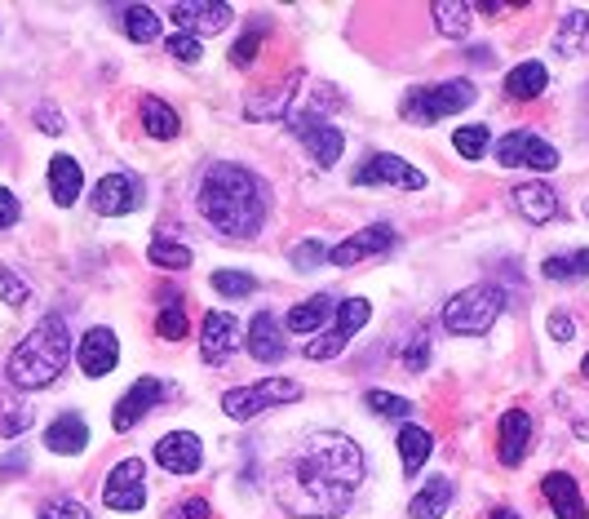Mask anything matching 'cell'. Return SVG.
Returning a JSON list of instances; mask_svg holds the SVG:
<instances>
[{"instance_id":"6da1fadb","label":"cell","mask_w":589,"mask_h":519,"mask_svg":"<svg viewBox=\"0 0 589 519\" xmlns=\"http://www.w3.org/2000/svg\"><path fill=\"white\" fill-rule=\"evenodd\" d=\"M363 485V453L337 431H315L289 462H280L276 498L297 519L341 516Z\"/></svg>"},{"instance_id":"7a4b0ae2","label":"cell","mask_w":589,"mask_h":519,"mask_svg":"<svg viewBox=\"0 0 589 519\" xmlns=\"http://www.w3.org/2000/svg\"><path fill=\"white\" fill-rule=\"evenodd\" d=\"M196 204L204 213L209 227H218L222 236L231 240H253L262 227H267V213H271V187L244 169V164H231V160H213L200 178V191H196Z\"/></svg>"},{"instance_id":"3957f363","label":"cell","mask_w":589,"mask_h":519,"mask_svg":"<svg viewBox=\"0 0 589 519\" xmlns=\"http://www.w3.org/2000/svg\"><path fill=\"white\" fill-rule=\"evenodd\" d=\"M67 360H71V333H67V320L53 311L13 347L9 365H4V378L18 391H44L62 378Z\"/></svg>"},{"instance_id":"277c9868","label":"cell","mask_w":589,"mask_h":519,"mask_svg":"<svg viewBox=\"0 0 589 519\" xmlns=\"http://www.w3.org/2000/svg\"><path fill=\"white\" fill-rule=\"evenodd\" d=\"M501 311H506V293L497 285H470V289H461V293L448 298L443 329L457 333V338H483L497 325Z\"/></svg>"},{"instance_id":"5b68a950","label":"cell","mask_w":589,"mask_h":519,"mask_svg":"<svg viewBox=\"0 0 589 519\" xmlns=\"http://www.w3.org/2000/svg\"><path fill=\"white\" fill-rule=\"evenodd\" d=\"M475 102V80L457 76V80H443V84H426V89H412L403 98V120L412 124H439L443 116H457Z\"/></svg>"},{"instance_id":"8992f818","label":"cell","mask_w":589,"mask_h":519,"mask_svg":"<svg viewBox=\"0 0 589 519\" xmlns=\"http://www.w3.org/2000/svg\"><path fill=\"white\" fill-rule=\"evenodd\" d=\"M301 400V382H289V378H262L253 387H236L222 396V413L231 422H253L258 413L276 409V405H293Z\"/></svg>"},{"instance_id":"52a82bcc","label":"cell","mask_w":589,"mask_h":519,"mask_svg":"<svg viewBox=\"0 0 589 519\" xmlns=\"http://www.w3.org/2000/svg\"><path fill=\"white\" fill-rule=\"evenodd\" d=\"M497 160H501L506 169H537V173H550V169L559 164V151H555L541 133L515 129V133H506V138L497 142Z\"/></svg>"},{"instance_id":"ba28073f","label":"cell","mask_w":589,"mask_h":519,"mask_svg":"<svg viewBox=\"0 0 589 519\" xmlns=\"http://www.w3.org/2000/svg\"><path fill=\"white\" fill-rule=\"evenodd\" d=\"M368 316H372L368 298H350V302H341L337 325H332L328 333H319L315 342H306V360H332V356H341V351L350 347V338L368 325Z\"/></svg>"},{"instance_id":"9c48e42d","label":"cell","mask_w":589,"mask_h":519,"mask_svg":"<svg viewBox=\"0 0 589 519\" xmlns=\"http://www.w3.org/2000/svg\"><path fill=\"white\" fill-rule=\"evenodd\" d=\"M355 187H399V191H421V187H426V173L412 169L403 156L377 151V156H368V160L355 169Z\"/></svg>"},{"instance_id":"30bf717a","label":"cell","mask_w":589,"mask_h":519,"mask_svg":"<svg viewBox=\"0 0 589 519\" xmlns=\"http://www.w3.org/2000/svg\"><path fill=\"white\" fill-rule=\"evenodd\" d=\"M102 502L111 511H142L147 507V467L138 458H124L111 467L107 485H102Z\"/></svg>"},{"instance_id":"8fae6325","label":"cell","mask_w":589,"mask_h":519,"mask_svg":"<svg viewBox=\"0 0 589 519\" xmlns=\"http://www.w3.org/2000/svg\"><path fill=\"white\" fill-rule=\"evenodd\" d=\"M289 124H293V133L310 147V156H315V164H323V169H332L337 160H341V147H346V133L337 129V124H328V120H319L315 111H289Z\"/></svg>"},{"instance_id":"7c38bea8","label":"cell","mask_w":589,"mask_h":519,"mask_svg":"<svg viewBox=\"0 0 589 519\" xmlns=\"http://www.w3.org/2000/svg\"><path fill=\"white\" fill-rule=\"evenodd\" d=\"M169 18L182 27V36H213V31H227V22L236 18L231 13V4H222V0H178V4H169Z\"/></svg>"},{"instance_id":"4fadbf2b","label":"cell","mask_w":589,"mask_h":519,"mask_svg":"<svg viewBox=\"0 0 589 519\" xmlns=\"http://www.w3.org/2000/svg\"><path fill=\"white\" fill-rule=\"evenodd\" d=\"M390 249H395V227L377 222V227H363V231H355L350 240L332 244V249H328V262H332V267H355V262L381 258V253H390Z\"/></svg>"},{"instance_id":"5bb4252c","label":"cell","mask_w":589,"mask_h":519,"mask_svg":"<svg viewBox=\"0 0 589 519\" xmlns=\"http://www.w3.org/2000/svg\"><path fill=\"white\" fill-rule=\"evenodd\" d=\"M240 347V320L231 311H209L200 329V360L204 365H227Z\"/></svg>"},{"instance_id":"9a60e30c","label":"cell","mask_w":589,"mask_h":519,"mask_svg":"<svg viewBox=\"0 0 589 519\" xmlns=\"http://www.w3.org/2000/svg\"><path fill=\"white\" fill-rule=\"evenodd\" d=\"M142 204V182L133 173H107L98 187H93V213L102 218H120V213H133Z\"/></svg>"},{"instance_id":"2e32d148","label":"cell","mask_w":589,"mask_h":519,"mask_svg":"<svg viewBox=\"0 0 589 519\" xmlns=\"http://www.w3.org/2000/svg\"><path fill=\"white\" fill-rule=\"evenodd\" d=\"M169 396V387L160 382V378H138L124 396H120V405H116V413H111V427L116 431H129V427H138L160 400Z\"/></svg>"},{"instance_id":"e0dca14e","label":"cell","mask_w":589,"mask_h":519,"mask_svg":"<svg viewBox=\"0 0 589 519\" xmlns=\"http://www.w3.org/2000/svg\"><path fill=\"white\" fill-rule=\"evenodd\" d=\"M156 462H160L169 476H196L200 462H204V445H200V436H191V431H169V436L156 445Z\"/></svg>"},{"instance_id":"ac0fdd59","label":"cell","mask_w":589,"mask_h":519,"mask_svg":"<svg viewBox=\"0 0 589 519\" xmlns=\"http://www.w3.org/2000/svg\"><path fill=\"white\" fill-rule=\"evenodd\" d=\"M76 360H80V373L84 378H107L116 365H120V342L111 329H89L76 347Z\"/></svg>"},{"instance_id":"d6986e66","label":"cell","mask_w":589,"mask_h":519,"mask_svg":"<svg viewBox=\"0 0 589 519\" xmlns=\"http://www.w3.org/2000/svg\"><path fill=\"white\" fill-rule=\"evenodd\" d=\"M528 445H532V413H523V409H510V413H501L497 462H501V467H523V458H528Z\"/></svg>"},{"instance_id":"ffe728a7","label":"cell","mask_w":589,"mask_h":519,"mask_svg":"<svg viewBox=\"0 0 589 519\" xmlns=\"http://www.w3.org/2000/svg\"><path fill=\"white\" fill-rule=\"evenodd\" d=\"M284 329H280V320L271 316V311H258L253 316V325H249V356L258 360V365H276V360H284Z\"/></svg>"},{"instance_id":"44dd1931","label":"cell","mask_w":589,"mask_h":519,"mask_svg":"<svg viewBox=\"0 0 589 519\" xmlns=\"http://www.w3.org/2000/svg\"><path fill=\"white\" fill-rule=\"evenodd\" d=\"M541 493H546V502L555 507V516L559 519H586V498H581V485L568 476V471H550L546 480H541Z\"/></svg>"},{"instance_id":"7402d4cb","label":"cell","mask_w":589,"mask_h":519,"mask_svg":"<svg viewBox=\"0 0 589 519\" xmlns=\"http://www.w3.org/2000/svg\"><path fill=\"white\" fill-rule=\"evenodd\" d=\"M44 449H49V453H62V458L84 453V449H89V427H84V418H80V413H58V418L49 422V431H44Z\"/></svg>"},{"instance_id":"603a6c76","label":"cell","mask_w":589,"mask_h":519,"mask_svg":"<svg viewBox=\"0 0 589 519\" xmlns=\"http://www.w3.org/2000/svg\"><path fill=\"white\" fill-rule=\"evenodd\" d=\"M297 84H301V71H289V80H284V84L253 93V98L244 102V116H249V120H280V116H289Z\"/></svg>"},{"instance_id":"cb8c5ba5","label":"cell","mask_w":589,"mask_h":519,"mask_svg":"<svg viewBox=\"0 0 589 519\" xmlns=\"http://www.w3.org/2000/svg\"><path fill=\"white\" fill-rule=\"evenodd\" d=\"M510 200H515V209H519L528 222H550V218L559 213V196H555V187H546V182H519Z\"/></svg>"},{"instance_id":"d4e9b609","label":"cell","mask_w":589,"mask_h":519,"mask_svg":"<svg viewBox=\"0 0 589 519\" xmlns=\"http://www.w3.org/2000/svg\"><path fill=\"white\" fill-rule=\"evenodd\" d=\"M80 187H84V173H80V164L71 160V156H53L49 160V196H53V204H76L80 200Z\"/></svg>"},{"instance_id":"484cf974","label":"cell","mask_w":589,"mask_h":519,"mask_svg":"<svg viewBox=\"0 0 589 519\" xmlns=\"http://www.w3.org/2000/svg\"><path fill=\"white\" fill-rule=\"evenodd\" d=\"M555 53H559V58H581V53H589L586 9H568V13H563V22L555 27Z\"/></svg>"},{"instance_id":"4316f807","label":"cell","mask_w":589,"mask_h":519,"mask_svg":"<svg viewBox=\"0 0 589 519\" xmlns=\"http://www.w3.org/2000/svg\"><path fill=\"white\" fill-rule=\"evenodd\" d=\"M546 84H550L546 62H519V67L506 76V93H510V98H519V102L541 98V93H546Z\"/></svg>"},{"instance_id":"83f0119b","label":"cell","mask_w":589,"mask_h":519,"mask_svg":"<svg viewBox=\"0 0 589 519\" xmlns=\"http://www.w3.org/2000/svg\"><path fill=\"white\" fill-rule=\"evenodd\" d=\"M452 498H457V489H452V480L448 476H439V480H430L417 498H412V507H408V516L412 519H439L448 507H452Z\"/></svg>"},{"instance_id":"f1b7e54d","label":"cell","mask_w":589,"mask_h":519,"mask_svg":"<svg viewBox=\"0 0 589 519\" xmlns=\"http://www.w3.org/2000/svg\"><path fill=\"white\" fill-rule=\"evenodd\" d=\"M430 449H435L430 431L408 422V427L399 431V462H403V476H417V471L430 462Z\"/></svg>"},{"instance_id":"f546056e","label":"cell","mask_w":589,"mask_h":519,"mask_svg":"<svg viewBox=\"0 0 589 519\" xmlns=\"http://www.w3.org/2000/svg\"><path fill=\"white\" fill-rule=\"evenodd\" d=\"M430 13H435V27H439L448 40H466V36H470V13H475V4H466V0H435Z\"/></svg>"},{"instance_id":"4dcf8cb0","label":"cell","mask_w":589,"mask_h":519,"mask_svg":"<svg viewBox=\"0 0 589 519\" xmlns=\"http://www.w3.org/2000/svg\"><path fill=\"white\" fill-rule=\"evenodd\" d=\"M332 311H337V302H332L328 293H315V298L297 302L293 311H289V320H284V325H289L293 333H315V329H319V325H323V320H328Z\"/></svg>"},{"instance_id":"1f68e13d","label":"cell","mask_w":589,"mask_h":519,"mask_svg":"<svg viewBox=\"0 0 589 519\" xmlns=\"http://www.w3.org/2000/svg\"><path fill=\"white\" fill-rule=\"evenodd\" d=\"M142 124H147V133H151V138H164V142L182 133L178 111H173L169 102H160V98H142Z\"/></svg>"},{"instance_id":"d6a6232c","label":"cell","mask_w":589,"mask_h":519,"mask_svg":"<svg viewBox=\"0 0 589 519\" xmlns=\"http://www.w3.org/2000/svg\"><path fill=\"white\" fill-rule=\"evenodd\" d=\"M120 27H124V36L138 40V44H147V40L160 36V18H156L147 4H129V9H120Z\"/></svg>"},{"instance_id":"836d02e7","label":"cell","mask_w":589,"mask_h":519,"mask_svg":"<svg viewBox=\"0 0 589 519\" xmlns=\"http://www.w3.org/2000/svg\"><path fill=\"white\" fill-rule=\"evenodd\" d=\"M550 280H559V285H568V280H589V249H577V253H568V258H546V267H541Z\"/></svg>"},{"instance_id":"e575fe53","label":"cell","mask_w":589,"mask_h":519,"mask_svg":"<svg viewBox=\"0 0 589 519\" xmlns=\"http://www.w3.org/2000/svg\"><path fill=\"white\" fill-rule=\"evenodd\" d=\"M147 258L156 262V267H164V271H187L191 262H196V253L187 249V244H173V240H151V249H147Z\"/></svg>"},{"instance_id":"d590c367","label":"cell","mask_w":589,"mask_h":519,"mask_svg":"<svg viewBox=\"0 0 589 519\" xmlns=\"http://www.w3.org/2000/svg\"><path fill=\"white\" fill-rule=\"evenodd\" d=\"M452 147L461 160H483V151L492 147V133H488V124H466L452 133Z\"/></svg>"},{"instance_id":"8d00e7d4","label":"cell","mask_w":589,"mask_h":519,"mask_svg":"<svg viewBox=\"0 0 589 519\" xmlns=\"http://www.w3.org/2000/svg\"><path fill=\"white\" fill-rule=\"evenodd\" d=\"M363 409L377 418H395V422L412 418V405L403 396H390V391H363Z\"/></svg>"},{"instance_id":"74e56055","label":"cell","mask_w":589,"mask_h":519,"mask_svg":"<svg viewBox=\"0 0 589 519\" xmlns=\"http://www.w3.org/2000/svg\"><path fill=\"white\" fill-rule=\"evenodd\" d=\"M156 333H160L164 342H182V338H187V311H182L178 293H169V307L160 311V320H156Z\"/></svg>"},{"instance_id":"f35d334b","label":"cell","mask_w":589,"mask_h":519,"mask_svg":"<svg viewBox=\"0 0 589 519\" xmlns=\"http://www.w3.org/2000/svg\"><path fill=\"white\" fill-rule=\"evenodd\" d=\"M31 422H36V418H31V409H27L22 400H0V436H4V440L22 436Z\"/></svg>"},{"instance_id":"ab89813d","label":"cell","mask_w":589,"mask_h":519,"mask_svg":"<svg viewBox=\"0 0 589 519\" xmlns=\"http://www.w3.org/2000/svg\"><path fill=\"white\" fill-rule=\"evenodd\" d=\"M213 289L222 298H249V293H258V280L249 271H213Z\"/></svg>"},{"instance_id":"60d3db41","label":"cell","mask_w":589,"mask_h":519,"mask_svg":"<svg viewBox=\"0 0 589 519\" xmlns=\"http://www.w3.org/2000/svg\"><path fill=\"white\" fill-rule=\"evenodd\" d=\"M262 40H267V22H253L236 44H231V62L236 67H249L253 58H258V49H262Z\"/></svg>"},{"instance_id":"b9f144b4","label":"cell","mask_w":589,"mask_h":519,"mask_svg":"<svg viewBox=\"0 0 589 519\" xmlns=\"http://www.w3.org/2000/svg\"><path fill=\"white\" fill-rule=\"evenodd\" d=\"M27 298H31L27 280L0 262V302H4V307H27Z\"/></svg>"},{"instance_id":"7bdbcfd3","label":"cell","mask_w":589,"mask_h":519,"mask_svg":"<svg viewBox=\"0 0 589 519\" xmlns=\"http://www.w3.org/2000/svg\"><path fill=\"white\" fill-rule=\"evenodd\" d=\"M323 258H328V249L319 240H301V244H293V253H289V262H293L297 271H315Z\"/></svg>"},{"instance_id":"ee69618b","label":"cell","mask_w":589,"mask_h":519,"mask_svg":"<svg viewBox=\"0 0 589 519\" xmlns=\"http://www.w3.org/2000/svg\"><path fill=\"white\" fill-rule=\"evenodd\" d=\"M164 49H169V58H178V62H200V58H204V49H200L196 36H169Z\"/></svg>"},{"instance_id":"f6af8a7d","label":"cell","mask_w":589,"mask_h":519,"mask_svg":"<svg viewBox=\"0 0 589 519\" xmlns=\"http://www.w3.org/2000/svg\"><path fill=\"white\" fill-rule=\"evenodd\" d=\"M40 519H89V511L76 498H58V502H44L40 507Z\"/></svg>"},{"instance_id":"bcb514c9","label":"cell","mask_w":589,"mask_h":519,"mask_svg":"<svg viewBox=\"0 0 589 519\" xmlns=\"http://www.w3.org/2000/svg\"><path fill=\"white\" fill-rule=\"evenodd\" d=\"M403 365H408L412 373H421V369L430 365V338H426V329H417V338H412V347L403 351Z\"/></svg>"},{"instance_id":"7dc6e473","label":"cell","mask_w":589,"mask_h":519,"mask_svg":"<svg viewBox=\"0 0 589 519\" xmlns=\"http://www.w3.org/2000/svg\"><path fill=\"white\" fill-rule=\"evenodd\" d=\"M31 120H36L40 133H62V111H58L53 102H40V107L31 111Z\"/></svg>"},{"instance_id":"c3c4849f","label":"cell","mask_w":589,"mask_h":519,"mask_svg":"<svg viewBox=\"0 0 589 519\" xmlns=\"http://www.w3.org/2000/svg\"><path fill=\"white\" fill-rule=\"evenodd\" d=\"M18 213H22V204H18V196H13L9 187H0V231H9V227L18 222Z\"/></svg>"},{"instance_id":"681fc988","label":"cell","mask_w":589,"mask_h":519,"mask_svg":"<svg viewBox=\"0 0 589 519\" xmlns=\"http://www.w3.org/2000/svg\"><path fill=\"white\" fill-rule=\"evenodd\" d=\"M164 519H209V502L204 498H187V502H178Z\"/></svg>"},{"instance_id":"f907efd6","label":"cell","mask_w":589,"mask_h":519,"mask_svg":"<svg viewBox=\"0 0 589 519\" xmlns=\"http://www.w3.org/2000/svg\"><path fill=\"white\" fill-rule=\"evenodd\" d=\"M572 333H577V329H572L568 316H550V338H555V342H572Z\"/></svg>"},{"instance_id":"816d5d0a","label":"cell","mask_w":589,"mask_h":519,"mask_svg":"<svg viewBox=\"0 0 589 519\" xmlns=\"http://www.w3.org/2000/svg\"><path fill=\"white\" fill-rule=\"evenodd\" d=\"M9 471H27V453H22V449L0 458V476H9Z\"/></svg>"},{"instance_id":"f5cc1de1","label":"cell","mask_w":589,"mask_h":519,"mask_svg":"<svg viewBox=\"0 0 589 519\" xmlns=\"http://www.w3.org/2000/svg\"><path fill=\"white\" fill-rule=\"evenodd\" d=\"M466 58H470V62H483V67H488V62H492V49H470Z\"/></svg>"},{"instance_id":"db71d44e","label":"cell","mask_w":589,"mask_h":519,"mask_svg":"<svg viewBox=\"0 0 589 519\" xmlns=\"http://www.w3.org/2000/svg\"><path fill=\"white\" fill-rule=\"evenodd\" d=\"M488 519H519V516H515V511H506V507H497V511H492Z\"/></svg>"},{"instance_id":"11a10c76","label":"cell","mask_w":589,"mask_h":519,"mask_svg":"<svg viewBox=\"0 0 589 519\" xmlns=\"http://www.w3.org/2000/svg\"><path fill=\"white\" fill-rule=\"evenodd\" d=\"M577 436H581V440H589V422H577Z\"/></svg>"},{"instance_id":"9f6ffc18","label":"cell","mask_w":589,"mask_h":519,"mask_svg":"<svg viewBox=\"0 0 589 519\" xmlns=\"http://www.w3.org/2000/svg\"><path fill=\"white\" fill-rule=\"evenodd\" d=\"M581 373H586V378H589V356H586V360H581Z\"/></svg>"}]
</instances>
